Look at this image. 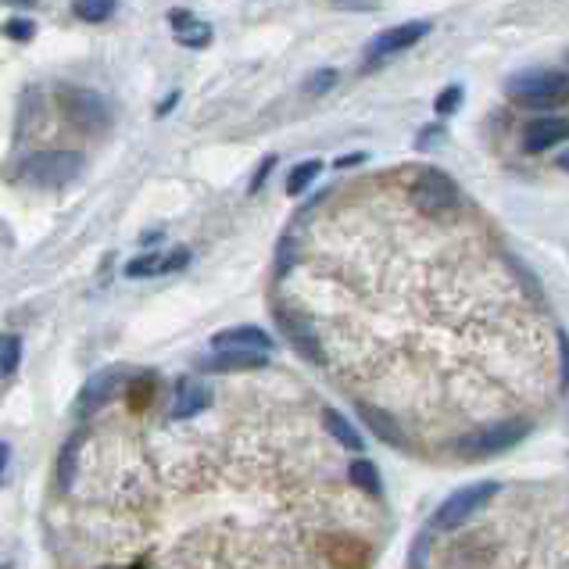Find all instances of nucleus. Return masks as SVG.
<instances>
[{
  "label": "nucleus",
  "instance_id": "1a4fd4ad",
  "mask_svg": "<svg viewBox=\"0 0 569 569\" xmlns=\"http://www.w3.org/2000/svg\"><path fill=\"white\" fill-rule=\"evenodd\" d=\"M122 383H126V376H122V369H101V373H94L90 380L83 383V391H79V412L83 416H90V412H97V408L108 405L115 394L122 391Z\"/></svg>",
  "mask_w": 569,
  "mask_h": 569
},
{
  "label": "nucleus",
  "instance_id": "f257e3e1",
  "mask_svg": "<svg viewBox=\"0 0 569 569\" xmlns=\"http://www.w3.org/2000/svg\"><path fill=\"white\" fill-rule=\"evenodd\" d=\"M530 423L527 419H502V423H491V426H480L473 434H462L455 451H459L462 459H491V455H502V451L516 448L523 437H527Z\"/></svg>",
  "mask_w": 569,
  "mask_h": 569
},
{
  "label": "nucleus",
  "instance_id": "aec40b11",
  "mask_svg": "<svg viewBox=\"0 0 569 569\" xmlns=\"http://www.w3.org/2000/svg\"><path fill=\"white\" fill-rule=\"evenodd\" d=\"M151 398H154L151 376H133V380H129V391H126L129 408H133V412H144V408L151 405Z\"/></svg>",
  "mask_w": 569,
  "mask_h": 569
},
{
  "label": "nucleus",
  "instance_id": "c85d7f7f",
  "mask_svg": "<svg viewBox=\"0 0 569 569\" xmlns=\"http://www.w3.org/2000/svg\"><path fill=\"white\" fill-rule=\"evenodd\" d=\"M362 162V154H351V158H337V169H348V165H358Z\"/></svg>",
  "mask_w": 569,
  "mask_h": 569
},
{
  "label": "nucleus",
  "instance_id": "7c9ffc66",
  "mask_svg": "<svg viewBox=\"0 0 569 569\" xmlns=\"http://www.w3.org/2000/svg\"><path fill=\"white\" fill-rule=\"evenodd\" d=\"M4 4H15V8H33L36 0H4Z\"/></svg>",
  "mask_w": 569,
  "mask_h": 569
},
{
  "label": "nucleus",
  "instance_id": "393cba45",
  "mask_svg": "<svg viewBox=\"0 0 569 569\" xmlns=\"http://www.w3.org/2000/svg\"><path fill=\"white\" fill-rule=\"evenodd\" d=\"M76 448H79V437H72V441L65 444V451H61V484H72V466H76Z\"/></svg>",
  "mask_w": 569,
  "mask_h": 569
},
{
  "label": "nucleus",
  "instance_id": "dca6fc26",
  "mask_svg": "<svg viewBox=\"0 0 569 569\" xmlns=\"http://www.w3.org/2000/svg\"><path fill=\"white\" fill-rule=\"evenodd\" d=\"M323 426H326V434H333L340 444H348L351 451H362V437L355 434V426L340 416L337 408H326V412H323Z\"/></svg>",
  "mask_w": 569,
  "mask_h": 569
},
{
  "label": "nucleus",
  "instance_id": "2eb2a0df",
  "mask_svg": "<svg viewBox=\"0 0 569 569\" xmlns=\"http://www.w3.org/2000/svg\"><path fill=\"white\" fill-rule=\"evenodd\" d=\"M358 412H362V419H366V426H369V430H376V434H380L383 441H387V444H394V448H398V444H401V426L394 423V419L387 416L383 408L358 405Z\"/></svg>",
  "mask_w": 569,
  "mask_h": 569
},
{
  "label": "nucleus",
  "instance_id": "9d476101",
  "mask_svg": "<svg viewBox=\"0 0 569 569\" xmlns=\"http://www.w3.org/2000/svg\"><path fill=\"white\" fill-rule=\"evenodd\" d=\"M569 126L562 115H541V119H530L527 129H523V147L530 154H541V151H552L566 140Z\"/></svg>",
  "mask_w": 569,
  "mask_h": 569
},
{
  "label": "nucleus",
  "instance_id": "9b49d317",
  "mask_svg": "<svg viewBox=\"0 0 569 569\" xmlns=\"http://www.w3.org/2000/svg\"><path fill=\"white\" fill-rule=\"evenodd\" d=\"M212 348L215 351H265L272 348V337L262 330V326H230V330H219L212 337Z\"/></svg>",
  "mask_w": 569,
  "mask_h": 569
},
{
  "label": "nucleus",
  "instance_id": "b1692460",
  "mask_svg": "<svg viewBox=\"0 0 569 569\" xmlns=\"http://www.w3.org/2000/svg\"><path fill=\"white\" fill-rule=\"evenodd\" d=\"M33 33H36V26L29 18H8V22H4V36H11V40H18V43L33 40Z\"/></svg>",
  "mask_w": 569,
  "mask_h": 569
},
{
  "label": "nucleus",
  "instance_id": "c756f323",
  "mask_svg": "<svg viewBox=\"0 0 569 569\" xmlns=\"http://www.w3.org/2000/svg\"><path fill=\"white\" fill-rule=\"evenodd\" d=\"M4 466H8V444H0V476H4Z\"/></svg>",
  "mask_w": 569,
  "mask_h": 569
},
{
  "label": "nucleus",
  "instance_id": "a211bd4d",
  "mask_svg": "<svg viewBox=\"0 0 569 569\" xmlns=\"http://www.w3.org/2000/svg\"><path fill=\"white\" fill-rule=\"evenodd\" d=\"M348 476H351V484H355L358 491L380 494L383 480H380V473H376V462H369V459H355V462H351V466H348Z\"/></svg>",
  "mask_w": 569,
  "mask_h": 569
},
{
  "label": "nucleus",
  "instance_id": "20e7f679",
  "mask_svg": "<svg viewBox=\"0 0 569 569\" xmlns=\"http://www.w3.org/2000/svg\"><path fill=\"white\" fill-rule=\"evenodd\" d=\"M494 491H498V484L484 480V484H469V487H462V491L451 494V498H444L441 509L434 512V530H441V534H448V530H459L462 523H469L476 512L491 502Z\"/></svg>",
  "mask_w": 569,
  "mask_h": 569
},
{
  "label": "nucleus",
  "instance_id": "a878e982",
  "mask_svg": "<svg viewBox=\"0 0 569 569\" xmlns=\"http://www.w3.org/2000/svg\"><path fill=\"white\" fill-rule=\"evenodd\" d=\"M333 83H337V72L323 68V72H315V76L308 79V94H326V90H333Z\"/></svg>",
  "mask_w": 569,
  "mask_h": 569
},
{
  "label": "nucleus",
  "instance_id": "cd10ccee",
  "mask_svg": "<svg viewBox=\"0 0 569 569\" xmlns=\"http://www.w3.org/2000/svg\"><path fill=\"white\" fill-rule=\"evenodd\" d=\"M176 104H179V90H172V94H169V97H165V101H162V104H158V115H169V111H172V108H176Z\"/></svg>",
  "mask_w": 569,
  "mask_h": 569
},
{
  "label": "nucleus",
  "instance_id": "0eeeda50",
  "mask_svg": "<svg viewBox=\"0 0 569 569\" xmlns=\"http://www.w3.org/2000/svg\"><path fill=\"white\" fill-rule=\"evenodd\" d=\"M65 111L79 129H90V133H101V129H108V122H111V111H108V104H104V97L90 94V90H68Z\"/></svg>",
  "mask_w": 569,
  "mask_h": 569
},
{
  "label": "nucleus",
  "instance_id": "423d86ee",
  "mask_svg": "<svg viewBox=\"0 0 569 569\" xmlns=\"http://www.w3.org/2000/svg\"><path fill=\"white\" fill-rule=\"evenodd\" d=\"M426 33H430V22H423V18H416V22H401V26H391V29H383V33H376L373 40H369L366 54H369V61L394 58V54L416 47Z\"/></svg>",
  "mask_w": 569,
  "mask_h": 569
},
{
  "label": "nucleus",
  "instance_id": "6ab92c4d",
  "mask_svg": "<svg viewBox=\"0 0 569 569\" xmlns=\"http://www.w3.org/2000/svg\"><path fill=\"white\" fill-rule=\"evenodd\" d=\"M115 4H119V0H76V4H72V15H76L79 22H90V26H94V22H108V18L115 15Z\"/></svg>",
  "mask_w": 569,
  "mask_h": 569
},
{
  "label": "nucleus",
  "instance_id": "6e6552de",
  "mask_svg": "<svg viewBox=\"0 0 569 569\" xmlns=\"http://www.w3.org/2000/svg\"><path fill=\"white\" fill-rule=\"evenodd\" d=\"M276 323H280L283 337H287L290 344H294V348L308 358V362L323 366V362H326L323 340H319V333L312 330V323H308V319H301L298 312H287V308H280V312H276Z\"/></svg>",
  "mask_w": 569,
  "mask_h": 569
},
{
  "label": "nucleus",
  "instance_id": "ddd939ff",
  "mask_svg": "<svg viewBox=\"0 0 569 569\" xmlns=\"http://www.w3.org/2000/svg\"><path fill=\"white\" fill-rule=\"evenodd\" d=\"M262 366H265V355H258V351H215V355L197 362L201 373H251V369H262Z\"/></svg>",
  "mask_w": 569,
  "mask_h": 569
},
{
  "label": "nucleus",
  "instance_id": "f03ea898",
  "mask_svg": "<svg viewBox=\"0 0 569 569\" xmlns=\"http://www.w3.org/2000/svg\"><path fill=\"white\" fill-rule=\"evenodd\" d=\"M83 165L86 162L79 151H36L22 162V176L40 190H58L68 187L83 172Z\"/></svg>",
  "mask_w": 569,
  "mask_h": 569
},
{
  "label": "nucleus",
  "instance_id": "f8f14e48",
  "mask_svg": "<svg viewBox=\"0 0 569 569\" xmlns=\"http://www.w3.org/2000/svg\"><path fill=\"white\" fill-rule=\"evenodd\" d=\"M212 401V387L197 376H187V380L176 383V398H172V419H194L197 412H204Z\"/></svg>",
  "mask_w": 569,
  "mask_h": 569
},
{
  "label": "nucleus",
  "instance_id": "bb28decb",
  "mask_svg": "<svg viewBox=\"0 0 569 569\" xmlns=\"http://www.w3.org/2000/svg\"><path fill=\"white\" fill-rule=\"evenodd\" d=\"M272 165H276V158H272V154H269V158H265V162H262V165H258L255 179H251V194H258V190H262V183H265V179H269Z\"/></svg>",
  "mask_w": 569,
  "mask_h": 569
},
{
  "label": "nucleus",
  "instance_id": "5701e85b",
  "mask_svg": "<svg viewBox=\"0 0 569 569\" xmlns=\"http://www.w3.org/2000/svg\"><path fill=\"white\" fill-rule=\"evenodd\" d=\"M459 104H462V86L455 83V86H448V90H441V97H437V115H441V119H448V115H455V111H459Z\"/></svg>",
  "mask_w": 569,
  "mask_h": 569
},
{
  "label": "nucleus",
  "instance_id": "4468645a",
  "mask_svg": "<svg viewBox=\"0 0 569 569\" xmlns=\"http://www.w3.org/2000/svg\"><path fill=\"white\" fill-rule=\"evenodd\" d=\"M169 22H172V33H176V43H183L190 51H204V47L212 43V26L201 22V18H194L190 11H172Z\"/></svg>",
  "mask_w": 569,
  "mask_h": 569
},
{
  "label": "nucleus",
  "instance_id": "4be33fe9",
  "mask_svg": "<svg viewBox=\"0 0 569 569\" xmlns=\"http://www.w3.org/2000/svg\"><path fill=\"white\" fill-rule=\"evenodd\" d=\"M162 269H165V258L162 255H144V258H133V262L126 265V276L140 280V276H158Z\"/></svg>",
  "mask_w": 569,
  "mask_h": 569
},
{
  "label": "nucleus",
  "instance_id": "39448f33",
  "mask_svg": "<svg viewBox=\"0 0 569 569\" xmlns=\"http://www.w3.org/2000/svg\"><path fill=\"white\" fill-rule=\"evenodd\" d=\"M459 187H455V179L444 176L437 169H426L419 172V179L412 183V204H416L419 212L426 215H448L459 208Z\"/></svg>",
  "mask_w": 569,
  "mask_h": 569
},
{
  "label": "nucleus",
  "instance_id": "412c9836",
  "mask_svg": "<svg viewBox=\"0 0 569 569\" xmlns=\"http://www.w3.org/2000/svg\"><path fill=\"white\" fill-rule=\"evenodd\" d=\"M22 362V340L15 333H4L0 337V376H11Z\"/></svg>",
  "mask_w": 569,
  "mask_h": 569
},
{
  "label": "nucleus",
  "instance_id": "7ed1b4c3",
  "mask_svg": "<svg viewBox=\"0 0 569 569\" xmlns=\"http://www.w3.org/2000/svg\"><path fill=\"white\" fill-rule=\"evenodd\" d=\"M569 79L566 72H548V68H534V72H519L509 79V97L527 108H552V104L566 101Z\"/></svg>",
  "mask_w": 569,
  "mask_h": 569
},
{
  "label": "nucleus",
  "instance_id": "f3484780",
  "mask_svg": "<svg viewBox=\"0 0 569 569\" xmlns=\"http://www.w3.org/2000/svg\"><path fill=\"white\" fill-rule=\"evenodd\" d=\"M319 172H323V162H319V158H308V162H301L298 169H290V176H287V194H290V197L305 194V190L312 187L315 179H319Z\"/></svg>",
  "mask_w": 569,
  "mask_h": 569
}]
</instances>
